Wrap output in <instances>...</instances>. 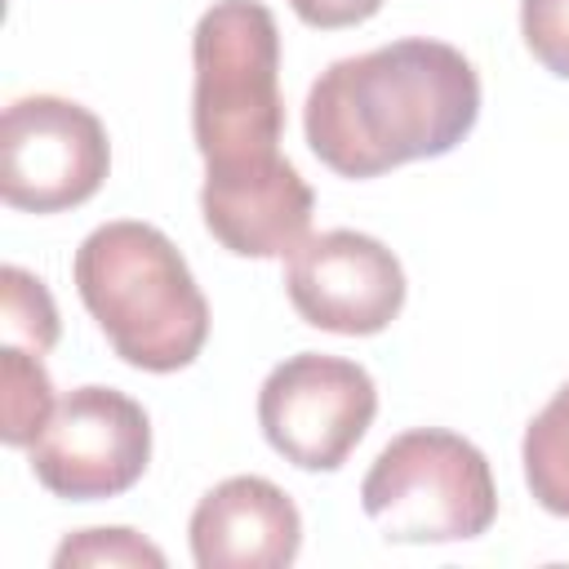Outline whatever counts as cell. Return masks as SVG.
<instances>
[{"mask_svg":"<svg viewBox=\"0 0 569 569\" xmlns=\"http://www.w3.org/2000/svg\"><path fill=\"white\" fill-rule=\"evenodd\" d=\"M71 280L124 365L173 373L200 356L209 338V302L160 227L133 218L93 227L76 249Z\"/></svg>","mask_w":569,"mask_h":569,"instance_id":"2","label":"cell"},{"mask_svg":"<svg viewBox=\"0 0 569 569\" xmlns=\"http://www.w3.org/2000/svg\"><path fill=\"white\" fill-rule=\"evenodd\" d=\"M53 565L58 569H71V565H107V569H164V551L156 542H147L142 533L116 525V529H80V533H67L62 547L53 551Z\"/></svg>","mask_w":569,"mask_h":569,"instance_id":"14","label":"cell"},{"mask_svg":"<svg viewBox=\"0 0 569 569\" xmlns=\"http://www.w3.org/2000/svg\"><path fill=\"white\" fill-rule=\"evenodd\" d=\"M187 533L200 569H284L302 547V516L267 476H231L196 502Z\"/></svg>","mask_w":569,"mask_h":569,"instance_id":"10","label":"cell"},{"mask_svg":"<svg viewBox=\"0 0 569 569\" xmlns=\"http://www.w3.org/2000/svg\"><path fill=\"white\" fill-rule=\"evenodd\" d=\"M284 293L307 325L347 338H369L400 316L405 271L382 240L338 227L307 236L289 253Z\"/></svg>","mask_w":569,"mask_h":569,"instance_id":"8","label":"cell"},{"mask_svg":"<svg viewBox=\"0 0 569 569\" xmlns=\"http://www.w3.org/2000/svg\"><path fill=\"white\" fill-rule=\"evenodd\" d=\"M289 9L320 31H338V27H356L365 18H373L382 9V0H289Z\"/></svg>","mask_w":569,"mask_h":569,"instance_id":"16","label":"cell"},{"mask_svg":"<svg viewBox=\"0 0 569 569\" xmlns=\"http://www.w3.org/2000/svg\"><path fill=\"white\" fill-rule=\"evenodd\" d=\"M360 507L387 542H462L493 525L498 489L489 458L471 440L413 427L373 458Z\"/></svg>","mask_w":569,"mask_h":569,"instance_id":"4","label":"cell"},{"mask_svg":"<svg viewBox=\"0 0 569 569\" xmlns=\"http://www.w3.org/2000/svg\"><path fill=\"white\" fill-rule=\"evenodd\" d=\"M191 133L204 169L280 156V31L262 0H213L191 31Z\"/></svg>","mask_w":569,"mask_h":569,"instance_id":"3","label":"cell"},{"mask_svg":"<svg viewBox=\"0 0 569 569\" xmlns=\"http://www.w3.org/2000/svg\"><path fill=\"white\" fill-rule=\"evenodd\" d=\"M520 36L551 76L569 80V0H520Z\"/></svg>","mask_w":569,"mask_h":569,"instance_id":"15","label":"cell"},{"mask_svg":"<svg viewBox=\"0 0 569 569\" xmlns=\"http://www.w3.org/2000/svg\"><path fill=\"white\" fill-rule=\"evenodd\" d=\"M151 462L147 409L116 387H76L31 440L36 480L67 502H98L133 489Z\"/></svg>","mask_w":569,"mask_h":569,"instance_id":"7","label":"cell"},{"mask_svg":"<svg viewBox=\"0 0 569 569\" xmlns=\"http://www.w3.org/2000/svg\"><path fill=\"white\" fill-rule=\"evenodd\" d=\"M378 413V387L365 365L298 351L280 360L258 391L267 445L302 471H338Z\"/></svg>","mask_w":569,"mask_h":569,"instance_id":"5","label":"cell"},{"mask_svg":"<svg viewBox=\"0 0 569 569\" xmlns=\"http://www.w3.org/2000/svg\"><path fill=\"white\" fill-rule=\"evenodd\" d=\"M520 462L538 507L551 516H569V382L525 427Z\"/></svg>","mask_w":569,"mask_h":569,"instance_id":"11","label":"cell"},{"mask_svg":"<svg viewBox=\"0 0 569 569\" xmlns=\"http://www.w3.org/2000/svg\"><path fill=\"white\" fill-rule=\"evenodd\" d=\"M53 382L36 351L4 342L0 347V436L4 445H31L53 418Z\"/></svg>","mask_w":569,"mask_h":569,"instance_id":"12","label":"cell"},{"mask_svg":"<svg viewBox=\"0 0 569 569\" xmlns=\"http://www.w3.org/2000/svg\"><path fill=\"white\" fill-rule=\"evenodd\" d=\"M0 320H4V342H18L36 356H44L62 329L44 280L13 267V262L0 271Z\"/></svg>","mask_w":569,"mask_h":569,"instance_id":"13","label":"cell"},{"mask_svg":"<svg viewBox=\"0 0 569 569\" xmlns=\"http://www.w3.org/2000/svg\"><path fill=\"white\" fill-rule=\"evenodd\" d=\"M111 169L102 120L58 93L13 98L0 116V196L27 213L84 204Z\"/></svg>","mask_w":569,"mask_h":569,"instance_id":"6","label":"cell"},{"mask_svg":"<svg viewBox=\"0 0 569 569\" xmlns=\"http://www.w3.org/2000/svg\"><path fill=\"white\" fill-rule=\"evenodd\" d=\"M316 196L307 178L284 160H249L231 169H204L200 213L209 236L240 258H284L307 240Z\"/></svg>","mask_w":569,"mask_h":569,"instance_id":"9","label":"cell"},{"mask_svg":"<svg viewBox=\"0 0 569 569\" xmlns=\"http://www.w3.org/2000/svg\"><path fill=\"white\" fill-rule=\"evenodd\" d=\"M480 116V76L445 40L409 36L329 62L302 107L307 147L342 178L453 151Z\"/></svg>","mask_w":569,"mask_h":569,"instance_id":"1","label":"cell"}]
</instances>
